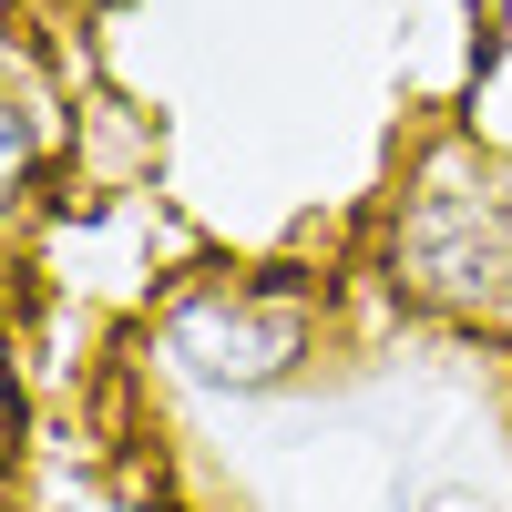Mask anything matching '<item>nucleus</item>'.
I'll use <instances>...</instances> for the list:
<instances>
[{"label":"nucleus","instance_id":"obj_1","mask_svg":"<svg viewBox=\"0 0 512 512\" xmlns=\"http://www.w3.org/2000/svg\"><path fill=\"white\" fill-rule=\"evenodd\" d=\"M502 205H492V185H482V164L461 154V144H441L431 164H420V185H410V216H400V256H410V277L431 287V297H451V308H472V297L492 287V267H502Z\"/></svg>","mask_w":512,"mask_h":512},{"label":"nucleus","instance_id":"obj_3","mask_svg":"<svg viewBox=\"0 0 512 512\" xmlns=\"http://www.w3.org/2000/svg\"><path fill=\"white\" fill-rule=\"evenodd\" d=\"M52 103H41V82H31V62H11V134H0V164H11V185H31V164H41V123Z\"/></svg>","mask_w":512,"mask_h":512},{"label":"nucleus","instance_id":"obj_2","mask_svg":"<svg viewBox=\"0 0 512 512\" xmlns=\"http://www.w3.org/2000/svg\"><path fill=\"white\" fill-rule=\"evenodd\" d=\"M175 359L216 390H277L308 359V308L297 297H205L175 318Z\"/></svg>","mask_w":512,"mask_h":512}]
</instances>
